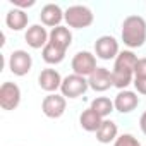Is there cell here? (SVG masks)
Masks as SVG:
<instances>
[{"label":"cell","mask_w":146,"mask_h":146,"mask_svg":"<svg viewBox=\"0 0 146 146\" xmlns=\"http://www.w3.org/2000/svg\"><path fill=\"white\" fill-rule=\"evenodd\" d=\"M88 88H90V84H88L86 78L78 76V74H70V76L64 78L62 86H60V95L74 100V98H79L81 95H84L88 91Z\"/></svg>","instance_id":"cell-3"},{"label":"cell","mask_w":146,"mask_h":146,"mask_svg":"<svg viewBox=\"0 0 146 146\" xmlns=\"http://www.w3.org/2000/svg\"><path fill=\"white\" fill-rule=\"evenodd\" d=\"M11 4L14 5V9L24 11V9H28V7H33L36 2H35V0H11Z\"/></svg>","instance_id":"cell-23"},{"label":"cell","mask_w":146,"mask_h":146,"mask_svg":"<svg viewBox=\"0 0 146 146\" xmlns=\"http://www.w3.org/2000/svg\"><path fill=\"white\" fill-rule=\"evenodd\" d=\"M117 137H119L117 124L110 119H103L100 129L96 131V141L102 143V144H108V143H115Z\"/></svg>","instance_id":"cell-15"},{"label":"cell","mask_w":146,"mask_h":146,"mask_svg":"<svg viewBox=\"0 0 146 146\" xmlns=\"http://www.w3.org/2000/svg\"><path fill=\"white\" fill-rule=\"evenodd\" d=\"M48 41H50L52 45H55L57 48L67 52V48H69L70 43H72V33H70V29L65 28V26H57V28H53V29L50 31V40H48Z\"/></svg>","instance_id":"cell-14"},{"label":"cell","mask_w":146,"mask_h":146,"mask_svg":"<svg viewBox=\"0 0 146 146\" xmlns=\"http://www.w3.org/2000/svg\"><path fill=\"white\" fill-rule=\"evenodd\" d=\"M102 122H103V119H102L93 108H86V110L81 113V117H79V124H81V127H83L86 132H96V131L100 129Z\"/></svg>","instance_id":"cell-17"},{"label":"cell","mask_w":146,"mask_h":146,"mask_svg":"<svg viewBox=\"0 0 146 146\" xmlns=\"http://www.w3.org/2000/svg\"><path fill=\"white\" fill-rule=\"evenodd\" d=\"M137 105H139V96L134 91H129V90L119 91L115 100H113V107L120 113H131L132 110L137 108Z\"/></svg>","instance_id":"cell-12"},{"label":"cell","mask_w":146,"mask_h":146,"mask_svg":"<svg viewBox=\"0 0 146 146\" xmlns=\"http://www.w3.org/2000/svg\"><path fill=\"white\" fill-rule=\"evenodd\" d=\"M64 21L69 28L74 29H84L90 28L95 21V14L86 5H70L64 11Z\"/></svg>","instance_id":"cell-2"},{"label":"cell","mask_w":146,"mask_h":146,"mask_svg":"<svg viewBox=\"0 0 146 146\" xmlns=\"http://www.w3.org/2000/svg\"><path fill=\"white\" fill-rule=\"evenodd\" d=\"M113 146H141V143H139L137 137H134L132 134H120V136L115 139Z\"/></svg>","instance_id":"cell-21"},{"label":"cell","mask_w":146,"mask_h":146,"mask_svg":"<svg viewBox=\"0 0 146 146\" xmlns=\"http://www.w3.org/2000/svg\"><path fill=\"white\" fill-rule=\"evenodd\" d=\"M134 78H146V57L137 60L134 69Z\"/></svg>","instance_id":"cell-22"},{"label":"cell","mask_w":146,"mask_h":146,"mask_svg":"<svg viewBox=\"0 0 146 146\" xmlns=\"http://www.w3.org/2000/svg\"><path fill=\"white\" fill-rule=\"evenodd\" d=\"M70 67L74 70V74L83 76V78H90L93 72L98 69L96 65V55H93L91 52H78L74 57H72Z\"/></svg>","instance_id":"cell-4"},{"label":"cell","mask_w":146,"mask_h":146,"mask_svg":"<svg viewBox=\"0 0 146 146\" xmlns=\"http://www.w3.org/2000/svg\"><path fill=\"white\" fill-rule=\"evenodd\" d=\"M21 103V88L16 83L5 81L0 86V107L4 110H16Z\"/></svg>","instance_id":"cell-7"},{"label":"cell","mask_w":146,"mask_h":146,"mask_svg":"<svg viewBox=\"0 0 146 146\" xmlns=\"http://www.w3.org/2000/svg\"><path fill=\"white\" fill-rule=\"evenodd\" d=\"M120 36L125 46L141 48L146 43V21L141 16H127L122 23Z\"/></svg>","instance_id":"cell-1"},{"label":"cell","mask_w":146,"mask_h":146,"mask_svg":"<svg viewBox=\"0 0 146 146\" xmlns=\"http://www.w3.org/2000/svg\"><path fill=\"white\" fill-rule=\"evenodd\" d=\"M62 76H60V72L55 70V69H43L40 72V76H38V84L43 91L46 93H57V90H60L62 86Z\"/></svg>","instance_id":"cell-10"},{"label":"cell","mask_w":146,"mask_h":146,"mask_svg":"<svg viewBox=\"0 0 146 146\" xmlns=\"http://www.w3.org/2000/svg\"><path fill=\"white\" fill-rule=\"evenodd\" d=\"M40 19H41L43 26H48L53 29V28L60 26V23L64 21V11L57 4H46L40 12Z\"/></svg>","instance_id":"cell-13"},{"label":"cell","mask_w":146,"mask_h":146,"mask_svg":"<svg viewBox=\"0 0 146 146\" xmlns=\"http://www.w3.org/2000/svg\"><path fill=\"white\" fill-rule=\"evenodd\" d=\"M120 53L119 50V41L110 36V35H103L95 41V55L102 60H115L117 55Z\"/></svg>","instance_id":"cell-8"},{"label":"cell","mask_w":146,"mask_h":146,"mask_svg":"<svg viewBox=\"0 0 146 146\" xmlns=\"http://www.w3.org/2000/svg\"><path fill=\"white\" fill-rule=\"evenodd\" d=\"M41 57H43V60H45L46 64L57 65V64H60V62L65 58V52L60 50V48H57L55 45H52V43L48 41L46 46L41 50Z\"/></svg>","instance_id":"cell-19"},{"label":"cell","mask_w":146,"mask_h":146,"mask_svg":"<svg viewBox=\"0 0 146 146\" xmlns=\"http://www.w3.org/2000/svg\"><path fill=\"white\" fill-rule=\"evenodd\" d=\"M67 108V98L57 93L46 95L41 102V112L48 117V119H58L65 113Z\"/></svg>","instance_id":"cell-6"},{"label":"cell","mask_w":146,"mask_h":146,"mask_svg":"<svg viewBox=\"0 0 146 146\" xmlns=\"http://www.w3.org/2000/svg\"><path fill=\"white\" fill-rule=\"evenodd\" d=\"M132 84L139 95H146V78H134Z\"/></svg>","instance_id":"cell-24"},{"label":"cell","mask_w":146,"mask_h":146,"mask_svg":"<svg viewBox=\"0 0 146 146\" xmlns=\"http://www.w3.org/2000/svg\"><path fill=\"white\" fill-rule=\"evenodd\" d=\"M28 21H29L28 14L24 11H21V9H12L5 16V24L12 31H23L28 26Z\"/></svg>","instance_id":"cell-16"},{"label":"cell","mask_w":146,"mask_h":146,"mask_svg":"<svg viewBox=\"0 0 146 146\" xmlns=\"http://www.w3.org/2000/svg\"><path fill=\"white\" fill-rule=\"evenodd\" d=\"M90 108H93V110L102 117V119H107V117L115 110L113 102H112L110 98H107V96H98V98H95V100L91 102Z\"/></svg>","instance_id":"cell-20"},{"label":"cell","mask_w":146,"mask_h":146,"mask_svg":"<svg viewBox=\"0 0 146 146\" xmlns=\"http://www.w3.org/2000/svg\"><path fill=\"white\" fill-rule=\"evenodd\" d=\"M137 60H139V58H137V55H136L132 50H122V52L117 55L115 62H113V69H120V70H131V72H134Z\"/></svg>","instance_id":"cell-18"},{"label":"cell","mask_w":146,"mask_h":146,"mask_svg":"<svg viewBox=\"0 0 146 146\" xmlns=\"http://www.w3.org/2000/svg\"><path fill=\"white\" fill-rule=\"evenodd\" d=\"M88 84L93 91L96 93H103L107 90H110L113 86L112 81V70H108L107 67H98L93 74L88 78Z\"/></svg>","instance_id":"cell-9"},{"label":"cell","mask_w":146,"mask_h":146,"mask_svg":"<svg viewBox=\"0 0 146 146\" xmlns=\"http://www.w3.org/2000/svg\"><path fill=\"white\" fill-rule=\"evenodd\" d=\"M139 127H141L143 134H146V110L143 112V115H141V119H139Z\"/></svg>","instance_id":"cell-25"},{"label":"cell","mask_w":146,"mask_h":146,"mask_svg":"<svg viewBox=\"0 0 146 146\" xmlns=\"http://www.w3.org/2000/svg\"><path fill=\"white\" fill-rule=\"evenodd\" d=\"M33 67V57L26 50H14L9 55V69L14 76H26Z\"/></svg>","instance_id":"cell-5"},{"label":"cell","mask_w":146,"mask_h":146,"mask_svg":"<svg viewBox=\"0 0 146 146\" xmlns=\"http://www.w3.org/2000/svg\"><path fill=\"white\" fill-rule=\"evenodd\" d=\"M24 40L35 50L45 48L46 43H48V40H50V33H46V29L43 28V24H33V26L28 28V31L24 35Z\"/></svg>","instance_id":"cell-11"}]
</instances>
